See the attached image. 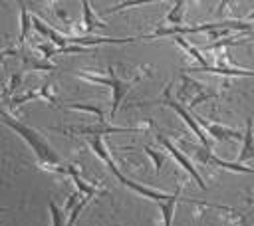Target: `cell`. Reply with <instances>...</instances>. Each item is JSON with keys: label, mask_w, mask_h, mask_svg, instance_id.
<instances>
[{"label": "cell", "mask_w": 254, "mask_h": 226, "mask_svg": "<svg viewBox=\"0 0 254 226\" xmlns=\"http://www.w3.org/2000/svg\"><path fill=\"white\" fill-rule=\"evenodd\" d=\"M0 115H2V121H4L14 133H18V135L28 143V147L34 151V155H36V159H38L40 165L48 167L50 170L65 172V165H67V163H64V159L60 157V153L54 149V145H52L40 131H36L34 127H30V125H26V123L14 119V117L8 115L6 111H0Z\"/></svg>", "instance_id": "1"}, {"label": "cell", "mask_w": 254, "mask_h": 226, "mask_svg": "<svg viewBox=\"0 0 254 226\" xmlns=\"http://www.w3.org/2000/svg\"><path fill=\"white\" fill-rule=\"evenodd\" d=\"M71 73L77 75L79 79H85V81H89V83H97V85H107V87L111 89V117L117 113L119 105L123 103L125 95L133 89V85L139 83V81L143 79V75H137L135 79L125 81V79L117 77L115 71H113L111 67H109V73H107V75H95V73H89V71H71Z\"/></svg>", "instance_id": "2"}, {"label": "cell", "mask_w": 254, "mask_h": 226, "mask_svg": "<svg viewBox=\"0 0 254 226\" xmlns=\"http://www.w3.org/2000/svg\"><path fill=\"white\" fill-rule=\"evenodd\" d=\"M153 103H157V101H153ZM159 103H163V105H169V107H171V109H173V111H175V113H177V115H179V117H181V119L187 123V127H189V129H190V131H192V133L198 137V141L202 143V147L210 149L208 137L204 135V131H202V129H200V125L196 123L194 115H192V113H190L187 107H183V105H181V101H175V99H173V95H171V87H167V89H165V93H163V99H161Z\"/></svg>", "instance_id": "3"}, {"label": "cell", "mask_w": 254, "mask_h": 226, "mask_svg": "<svg viewBox=\"0 0 254 226\" xmlns=\"http://www.w3.org/2000/svg\"><path fill=\"white\" fill-rule=\"evenodd\" d=\"M157 141H159V143H161V145H163V147H165V149H167V151L173 155V159H175V161H177V163H179V165H181V167H183V169H185V170H187V172H189V174H190V176L196 180L198 188L206 190V182L202 180L200 172H198V170H196V167L190 163V159H189L187 155H183V153L179 151V147H177V145H175V143H173V141H171V139H169L165 133L157 131Z\"/></svg>", "instance_id": "4"}, {"label": "cell", "mask_w": 254, "mask_h": 226, "mask_svg": "<svg viewBox=\"0 0 254 226\" xmlns=\"http://www.w3.org/2000/svg\"><path fill=\"white\" fill-rule=\"evenodd\" d=\"M56 131H65V133H79V135H89V137H103L107 133H139V127H117L109 123H97V125H85V127H56Z\"/></svg>", "instance_id": "5"}, {"label": "cell", "mask_w": 254, "mask_h": 226, "mask_svg": "<svg viewBox=\"0 0 254 226\" xmlns=\"http://www.w3.org/2000/svg\"><path fill=\"white\" fill-rule=\"evenodd\" d=\"M194 119H196V123L200 125V129L206 131V133H208L212 139H216V141H236V139L242 137V133H238L236 129L224 127V125H220V123H212V121L202 119V117H198V115H194Z\"/></svg>", "instance_id": "6"}, {"label": "cell", "mask_w": 254, "mask_h": 226, "mask_svg": "<svg viewBox=\"0 0 254 226\" xmlns=\"http://www.w3.org/2000/svg\"><path fill=\"white\" fill-rule=\"evenodd\" d=\"M196 157L202 161V163H206V165H214V167H218V169H226V170H232V172H252V169L250 167H246V165H240V163H230V161H224V159H220V157H216L210 149H206V147H202V149H198L196 151Z\"/></svg>", "instance_id": "7"}, {"label": "cell", "mask_w": 254, "mask_h": 226, "mask_svg": "<svg viewBox=\"0 0 254 226\" xmlns=\"http://www.w3.org/2000/svg\"><path fill=\"white\" fill-rule=\"evenodd\" d=\"M187 71H204V73L208 71V73H220V75H228V77H254V69L236 67V65H224V63L204 65V67L190 65V67H187Z\"/></svg>", "instance_id": "8"}, {"label": "cell", "mask_w": 254, "mask_h": 226, "mask_svg": "<svg viewBox=\"0 0 254 226\" xmlns=\"http://www.w3.org/2000/svg\"><path fill=\"white\" fill-rule=\"evenodd\" d=\"M254 159V123H252V117L246 119V129L242 133V149H240V155L236 159V163L244 165L246 161H252Z\"/></svg>", "instance_id": "9"}, {"label": "cell", "mask_w": 254, "mask_h": 226, "mask_svg": "<svg viewBox=\"0 0 254 226\" xmlns=\"http://www.w3.org/2000/svg\"><path fill=\"white\" fill-rule=\"evenodd\" d=\"M30 20H32V26H34V28H36V30H38V32H40L44 38H48V40H50V42H52V44H54L58 50L67 46V40H65V36H64V34H60L58 30H54L52 26L44 24V22H42L38 16H30Z\"/></svg>", "instance_id": "10"}, {"label": "cell", "mask_w": 254, "mask_h": 226, "mask_svg": "<svg viewBox=\"0 0 254 226\" xmlns=\"http://www.w3.org/2000/svg\"><path fill=\"white\" fill-rule=\"evenodd\" d=\"M65 174H69V176H71V180H73V184H75V188H77L79 196H89V198H93V196L101 194V190H97L93 184L85 182V180H83V176L77 172V169H75L73 165H69V163L65 165Z\"/></svg>", "instance_id": "11"}, {"label": "cell", "mask_w": 254, "mask_h": 226, "mask_svg": "<svg viewBox=\"0 0 254 226\" xmlns=\"http://www.w3.org/2000/svg\"><path fill=\"white\" fill-rule=\"evenodd\" d=\"M67 46H91V44H131L135 38H91V36H81V38H67Z\"/></svg>", "instance_id": "12"}, {"label": "cell", "mask_w": 254, "mask_h": 226, "mask_svg": "<svg viewBox=\"0 0 254 226\" xmlns=\"http://www.w3.org/2000/svg\"><path fill=\"white\" fill-rule=\"evenodd\" d=\"M181 190H177L169 200H163L159 202V210H161V216H163V226H173V216H175V208H177V202L183 200L179 196Z\"/></svg>", "instance_id": "13"}, {"label": "cell", "mask_w": 254, "mask_h": 226, "mask_svg": "<svg viewBox=\"0 0 254 226\" xmlns=\"http://www.w3.org/2000/svg\"><path fill=\"white\" fill-rule=\"evenodd\" d=\"M81 12H83V28H85V32H91L95 28H107V24L97 20V16L91 12V4L87 0L81 2Z\"/></svg>", "instance_id": "14"}, {"label": "cell", "mask_w": 254, "mask_h": 226, "mask_svg": "<svg viewBox=\"0 0 254 226\" xmlns=\"http://www.w3.org/2000/svg\"><path fill=\"white\" fill-rule=\"evenodd\" d=\"M187 6H189V2H185V0L175 2V6L167 12V22L171 26H185V10H187Z\"/></svg>", "instance_id": "15"}, {"label": "cell", "mask_w": 254, "mask_h": 226, "mask_svg": "<svg viewBox=\"0 0 254 226\" xmlns=\"http://www.w3.org/2000/svg\"><path fill=\"white\" fill-rule=\"evenodd\" d=\"M173 40H175V44H179V46L187 52V56H190V57L196 61V67H204V65H208V63H206V57H204V56H202L194 46H190V42H187V40H185V38H181V36H175Z\"/></svg>", "instance_id": "16"}, {"label": "cell", "mask_w": 254, "mask_h": 226, "mask_svg": "<svg viewBox=\"0 0 254 226\" xmlns=\"http://www.w3.org/2000/svg\"><path fill=\"white\" fill-rule=\"evenodd\" d=\"M65 109H75V111L93 113V115H97V123H105V115H103L101 107H97V105H91V103H71V105H65Z\"/></svg>", "instance_id": "17"}, {"label": "cell", "mask_w": 254, "mask_h": 226, "mask_svg": "<svg viewBox=\"0 0 254 226\" xmlns=\"http://www.w3.org/2000/svg\"><path fill=\"white\" fill-rule=\"evenodd\" d=\"M48 208H50V214H52V226H65V212L54 200L48 202Z\"/></svg>", "instance_id": "18"}, {"label": "cell", "mask_w": 254, "mask_h": 226, "mask_svg": "<svg viewBox=\"0 0 254 226\" xmlns=\"http://www.w3.org/2000/svg\"><path fill=\"white\" fill-rule=\"evenodd\" d=\"M30 26H32L30 14H28V10H26V8H22V10H20V38H18L20 42H24V40H26Z\"/></svg>", "instance_id": "19"}, {"label": "cell", "mask_w": 254, "mask_h": 226, "mask_svg": "<svg viewBox=\"0 0 254 226\" xmlns=\"http://www.w3.org/2000/svg\"><path fill=\"white\" fill-rule=\"evenodd\" d=\"M145 149V153L149 155V159L153 161V167H155V172H159L161 169H163V165H165V157H163V153H157L153 147H143Z\"/></svg>", "instance_id": "20"}, {"label": "cell", "mask_w": 254, "mask_h": 226, "mask_svg": "<svg viewBox=\"0 0 254 226\" xmlns=\"http://www.w3.org/2000/svg\"><path fill=\"white\" fill-rule=\"evenodd\" d=\"M133 6H143V2H121L119 6L111 8V10H109V14H115V12H119V10H125V8H133Z\"/></svg>", "instance_id": "21"}, {"label": "cell", "mask_w": 254, "mask_h": 226, "mask_svg": "<svg viewBox=\"0 0 254 226\" xmlns=\"http://www.w3.org/2000/svg\"><path fill=\"white\" fill-rule=\"evenodd\" d=\"M20 81H22V75L18 73V75H12V81H10V87H8V91H14L18 85H20Z\"/></svg>", "instance_id": "22"}, {"label": "cell", "mask_w": 254, "mask_h": 226, "mask_svg": "<svg viewBox=\"0 0 254 226\" xmlns=\"http://www.w3.org/2000/svg\"><path fill=\"white\" fill-rule=\"evenodd\" d=\"M254 40V24H252V30H250V34L246 36V42H252Z\"/></svg>", "instance_id": "23"}, {"label": "cell", "mask_w": 254, "mask_h": 226, "mask_svg": "<svg viewBox=\"0 0 254 226\" xmlns=\"http://www.w3.org/2000/svg\"><path fill=\"white\" fill-rule=\"evenodd\" d=\"M248 20H254V12H250V14H248Z\"/></svg>", "instance_id": "24"}]
</instances>
